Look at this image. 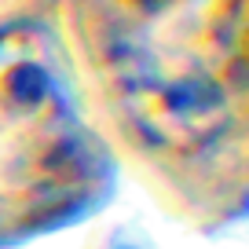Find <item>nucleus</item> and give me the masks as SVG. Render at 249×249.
<instances>
[{"label":"nucleus","instance_id":"f257e3e1","mask_svg":"<svg viewBox=\"0 0 249 249\" xmlns=\"http://www.w3.org/2000/svg\"><path fill=\"white\" fill-rule=\"evenodd\" d=\"M128 121L169 150H198L227 128V95L209 73L179 55H132L121 70Z\"/></svg>","mask_w":249,"mask_h":249},{"label":"nucleus","instance_id":"f03ea898","mask_svg":"<svg viewBox=\"0 0 249 249\" xmlns=\"http://www.w3.org/2000/svg\"><path fill=\"white\" fill-rule=\"evenodd\" d=\"M73 128V73L59 40L33 22L0 30V136L55 147Z\"/></svg>","mask_w":249,"mask_h":249}]
</instances>
